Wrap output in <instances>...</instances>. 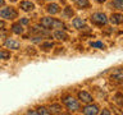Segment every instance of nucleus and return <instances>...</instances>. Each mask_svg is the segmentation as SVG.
<instances>
[{"mask_svg": "<svg viewBox=\"0 0 123 115\" xmlns=\"http://www.w3.org/2000/svg\"><path fill=\"white\" fill-rule=\"evenodd\" d=\"M63 102H64V105L68 107V110H71V111L80 110V104H78V101H77V100H74L72 96H67V97H64V98H63Z\"/></svg>", "mask_w": 123, "mask_h": 115, "instance_id": "nucleus-1", "label": "nucleus"}, {"mask_svg": "<svg viewBox=\"0 0 123 115\" xmlns=\"http://www.w3.org/2000/svg\"><path fill=\"white\" fill-rule=\"evenodd\" d=\"M91 21L98 26H104V24L108 23V18L104 13H99L98 12V13H94L91 15Z\"/></svg>", "mask_w": 123, "mask_h": 115, "instance_id": "nucleus-2", "label": "nucleus"}, {"mask_svg": "<svg viewBox=\"0 0 123 115\" xmlns=\"http://www.w3.org/2000/svg\"><path fill=\"white\" fill-rule=\"evenodd\" d=\"M17 10L14 9V8H4V9L0 10V17L5 18V19H14L17 18Z\"/></svg>", "mask_w": 123, "mask_h": 115, "instance_id": "nucleus-3", "label": "nucleus"}, {"mask_svg": "<svg viewBox=\"0 0 123 115\" xmlns=\"http://www.w3.org/2000/svg\"><path fill=\"white\" fill-rule=\"evenodd\" d=\"M110 78L117 80V82H123V69H121V68L114 69L110 74Z\"/></svg>", "mask_w": 123, "mask_h": 115, "instance_id": "nucleus-4", "label": "nucleus"}, {"mask_svg": "<svg viewBox=\"0 0 123 115\" xmlns=\"http://www.w3.org/2000/svg\"><path fill=\"white\" fill-rule=\"evenodd\" d=\"M78 98L81 100L82 102H86V104H90L92 101V96L86 91H80L78 92Z\"/></svg>", "mask_w": 123, "mask_h": 115, "instance_id": "nucleus-5", "label": "nucleus"}, {"mask_svg": "<svg viewBox=\"0 0 123 115\" xmlns=\"http://www.w3.org/2000/svg\"><path fill=\"white\" fill-rule=\"evenodd\" d=\"M83 114L86 115H96L99 114V107L96 105H88L83 109Z\"/></svg>", "mask_w": 123, "mask_h": 115, "instance_id": "nucleus-6", "label": "nucleus"}, {"mask_svg": "<svg viewBox=\"0 0 123 115\" xmlns=\"http://www.w3.org/2000/svg\"><path fill=\"white\" fill-rule=\"evenodd\" d=\"M5 46H6L8 49L18 50L19 47H21V44H19L18 41H14V40H12V38H8V40L5 41Z\"/></svg>", "mask_w": 123, "mask_h": 115, "instance_id": "nucleus-7", "label": "nucleus"}, {"mask_svg": "<svg viewBox=\"0 0 123 115\" xmlns=\"http://www.w3.org/2000/svg\"><path fill=\"white\" fill-rule=\"evenodd\" d=\"M110 22L113 23V24H121V23H123V14L113 13L110 17Z\"/></svg>", "mask_w": 123, "mask_h": 115, "instance_id": "nucleus-8", "label": "nucleus"}, {"mask_svg": "<svg viewBox=\"0 0 123 115\" xmlns=\"http://www.w3.org/2000/svg\"><path fill=\"white\" fill-rule=\"evenodd\" d=\"M41 26L44 27V28H51L53 27V23H54V19L50 18V17H44L41 19Z\"/></svg>", "mask_w": 123, "mask_h": 115, "instance_id": "nucleus-9", "label": "nucleus"}, {"mask_svg": "<svg viewBox=\"0 0 123 115\" xmlns=\"http://www.w3.org/2000/svg\"><path fill=\"white\" fill-rule=\"evenodd\" d=\"M33 8H35V5L31 1H22L21 3V9L25 12H31V10H33Z\"/></svg>", "mask_w": 123, "mask_h": 115, "instance_id": "nucleus-10", "label": "nucleus"}, {"mask_svg": "<svg viewBox=\"0 0 123 115\" xmlns=\"http://www.w3.org/2000/svg\"><path fill=\"white\" fill-rule=\"evenodd\" d=\"M49 110H50V113H51V114H62L63 107H62L59 104H53V105H50Z\"/></svg>", "mask_w": 123, "mask_h": 115, "instance_id": "nucleus-11", "label": "nucleus"}, {"mask_svg": "<svg viewBox=\"0 0 123 115\" xmlns=\"http://www.w3.org/2000/svg\"><path fill=\"white\" fill-rule=\"evenodd\" d=\"M46 10H48L50 14H56V13L60 12V8H59L58 4H49L48 8H46Z\"/></svg>", "mask_w": 123, "mask_h": 115, "instance_id": "nucleus-12", "label": "nucleus"}, {"mask_svg": "<svg viewBox=\"0 0 123 115\" xmlns=\"http://www.w3.org/2000/svg\"><path fill=\"white\" fill-rule=\"evenodd\" d=\"M54 37L56 38V40H63V41H65V40H68V34L64 32V31H55L54 32Z\"/></svg>", "mask_w": 123, "mask_h": 115, "instance_id": "nucleus-13", "label": "nucleus"}, {"mask_svg": "<svg viewBox=\"0 0 123 115\" xmlns=\"http://www.w3.org/2000/svg\"><path fill=\"white\" fill-rule=\"evenodd\" d=\"M72 23H73V27H74V28H78V29H81L82 27H85V24H86V22H85L82 18H74Z\"/></svg>", "mask_w": 123, "mask_h": 115, "instance_id": "nucleus-14", "label": "nucleus"}, {"mask_svg": "<svg viewBox=\"0 0 123 115\" xmlns=\"http://www.w3.org/2000/svg\"><path fill=\"white\" fill-rule=\"evenodd\" d=\"M12 31H13L14 33H17V34H22L23 33V26L21 24V23H14L13 26H12Z\"/></svg>", "mask_w": 123, "mask_h": 115, "instance_id": "nucleus-15", "label": "nucleus"}, {"mask_svg": "<svg viewBox=\"0 0 123 115\" xmlns=\"http://www.w3.org/2000/svg\"><path fill=\"white\" fill-rule=\"evenodd\" d=\"M90 3L88 0H77V6L81 8V9H85V8H88Z\"/></svg>", "mask_w": 123, "mask_h": 115, "instance_id": "nucleus-16", "label": "nucleus"}, {"mask_svg": "<svg viewBox=\"0 0 123 115\" xmlns=\"http://www.w3.org/2000/svg\"><path fill=\"white\" fill-rule=\"evenodd\" d=\"M114 101H115V104H117V105H119V106L123 107V95H122V93H117V95L114 96Z\"/></svg>", "mask_w": 123, "mask_h": 115, "instance_id": "nucleus-17", "label": "nucleus"}, {"mask_svg": "<svg viewBox=\"0 0 123 115\" xmlns=\"http://www.w3.org/2000/svg\"><path fill=\"white\" fill-rule=\"evenodd\" d=\"M10 58V52L6 51V50H0V59L3 60H6Z\"/></svg>", "mask_w": 123, "mask_h": 115, "instance_id": "nucleus-18", "label": "nucleus"}, {"mask_svg": "<svg viewBox=\"0 0 123 115\" xmlns=\"http://www.w3.org/2000/svg\"><path fill=\"white\" fill-rule=\"evenodd\" d=\"M91 47H96V49H104L105 47V45L103 44V42H100V41H96V42H91L90 44Z\"/></svg>", "mask_w": 123, "mask_h": 115, "instance_id": "nucleus-19", "label": "nucleus"}, {"mask_svg": "<svg viewBox=\"0 0 123 115\" xmlns=\"http://www.w3.org/2000/svg\"><path fill=\"white\" fill-rule=\"evenodd\" d=\"M53 46H54V45H53V42H44V44L41 45V49L44 50V51H49V50L51 49Z\"/></svg>", "mask_w": 123, "mask_h": 115, "instance_id": "nucleus-20", "label": "nucleus"}, {"mask_svg": "<svg viewBox=\"0 0 123 115\" xmlns=\"http://www.w3.org/2000/svg\"><path fill=\"white\" fill-rule=\"evenodd\" d=\"M37 114H42V115H49L50 114V110H48L46 107H38L37 109Z\"/></svg>", "mask_w": 123, "mask_h": 115, "instance_id": "nucleus-21", "label": "nucleus"}, {"mask_svg": "<svg viewBox=\"0 0 123 115\" xmlns=\"http://www.w3.org/2000/svg\"><path fill=\"white\" fill-rule=\"evenodd\" d=\"M114 6L117 9L123 10V0H114Z\"/></svg>", "mask_w": 123, "mask_h": 115, "instance_id": "nucleus-22", "label": "nucleus"}, {"mask_svg": "<svg viewBox=\"0 0 123 115\" xmlns=\"http://www.w3.org/2000/svg\"><path fill=\"white\" fill-rule=\"evenodd\" d=\"M64 15H65V17H72V15H73L72 8H65V9H64Z\"/></svg>", "mask_w": 123, "mask_h": 115, "instance_id": "nucleus-23", "label": "nucleus"}, {"mask_svg": "<svg viewBox=\"0 0 123 115\" xmlns=\"http://www.w3.org/2000/svg\"><path fill=\"white\" fill-rule=\"evenodd\" d=\"M53 27H58V28H64V24L59 21H54L53 23Z\"/></svg>", "mask_w": 123, "mask_h": 115, "instance_id": "nucleus-24", "label": "nucleus"}, {"mask_svg": "<svg viewBox=\"0 0 123 115\" xmlns=\"http://www.w3.org/2000/svg\"><path fill=\"white\" fill-rule=\"evenodd\" d=\"M30 21H28V18H23L22 21H21V24H27Z\"/></svg>", "mask_w": 123, "mask_h": 115, "instance_id": "nucleus-25", "label": "nucleus"}, {"mask_svg": "<svg viewBox=\"0 0 123 115\" xmlns=\"http://www.w3.org/2000/svg\"><path fill=\"white\" fill-rule=\"evenodd\" d=\"M109 114H110V111L108 110V109H104L103 110V115H109Z\"/></svg>", "mask_w": 123, "mask_h": 115, "instance_id": "nucleus-26", "label": "nucleus"}, {"mask_svg": "<svg viewBox=\"0 0 123 115\" xmlns=\"http://www.w3.org/2000/svg\"><path fill=\"white\" fill-rule=\"evenodd\" d=\"M4 27H5V23L3 21H0V28H4Z\"/></svg>", "mask_w": 123, "mask_h": 115, "instance_id": "nucleus-27", "label": "nucleus"}, {"mask_svg": "<svg viewBox=\"0 0 123 115\" xmlns=\"http://www.w3.org/2000/svg\"><path fill=\"white\" fill-rule=\"evenodd\" d=\"M4 4H5V0H0V6H4Z\"/></svg>", "mask_w": 123, "mask_h": 115, "instance_id": "nucleus-28", "label": "nucleus"}, {"mask_svg": "<svg viewBox=\"0 0 123 115\" xmlns=\"http://www.w3.org/2000/svg\"><path fill=\"white\" fill-rule=\"evenodd\" d=\"M96 1H99V3H104L105 0H96Z\"/></svg>", "mask_w": 123, "mask_h": 115, "instance_id": "nucleus-29", "label": "nucleus"}, {"mask_svg": "<svg viewBox=\"0 0 123 115\" xmlns=\"http://www.w3.org/2000/svg\"><path fill=\"white\" fill-rule=\"evenodd\" d=\"M9 1H17V0H9Z\"/></svg>", "mask_w": 123, "mask_h": 115, "instance_id": "nucleus-30", "label": "nucleus"}]
</instances>
